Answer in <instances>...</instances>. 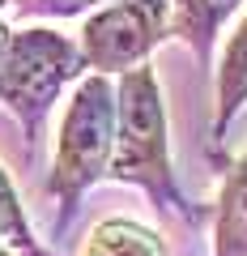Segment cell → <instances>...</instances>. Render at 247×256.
I'll use <instances>...</instances> for the list:
<instances>
[{"label":"cell","instance_id":"obj_1","mask_svg":"<svg viewBox=\"0 0 247 256\" xmlns=\"http://www.w3.org/2000/svg\"><path fill=\"white\" fill-rule=\"evenodd\" d=\"M107 180L132 184L154 201V210L175 214L179 222H201L205 210H196L183 196L171 166V128H166L162 86L149 64L128 68L115 82V154H111Z\"/></svg>","mask_w":247,"mask_h":256},{"label":"cell","instance_id":"obj_2","mask_svg":"<svg viewBox=\"0 0 247 256\" xmlns=\"http://www.w3.org/2000/svg\"><path fill=\"white\" fill-rule=\"evenodd\" d=\"M111 154H115V82L90 73L77 82L64 120H60V132H55L51 175H47V196L55 201V239L73 226L85 192L98 180H107Z\"/></svg>","mask_w":247,"mask_h":256},{"label":"cell","instance_id":"obj_3","mask_svg":"<svg viewBox=\"0 0 247 256\" xmlns=\"http://www.w3.org/2000/svg\"><path fill=\"white\" fill-rule=\"evenodd\" d=\"M85 56L81 43L51 26H21L13 30L4 64H0V107L21 124L26 150L34 154L51 107L73 82H81Z\"/></svg>","mask_w":247,"mask_h":256},{"label":"cell","instance_id":"obj_4","mask_svg":"<svg viewBox=\"0 0 247 256\" xmlns=\"http://www.w3.org/2000/svg\"><path fill=\"white\" fill-rule=\"evenodd\" d=\"M171 38V0H107L81 26L85 68L102 77H124L149 64L158 43Z\"/></svg>","mask_w":247,"mask_h":256},{"label":"cell","instance_id":"obj_5","mask_svg":"<svg viewBox=\"0 0 247 256\" xmlns=\"http://www.w3.org/2000/svg\"><path fill=\"white\" fill-rule=\"evenodd\" d=\"M239 9H243V0H171V38L188 43L196 64L209 68L213 47Z\"/></svg>","mask_w":247,"mask_h":256},{"label":"cell","instance_id":"obj_6","mask_svg":"<svg viewBox=\"0 0 247 256\" xmlns=\"http://www.w3.org/2000/svg\"><path fill=\"white\" fill-rule=\"evenodd\" d=\"M213 82H218V102H213V150H222L235 116L247 107V13L239 18L235 34L226 38L218 56V68H213Z\"/></svg>","mask_w":247,"mask_h":256},{"label":"cell","instance_id":"obj_7","mask_svg":"<svg viewBox=\"0 0 247 256\" xmlns=\"http://www.w3.org/2000/svg\"><path fill=\"white\" fill-rule=\"evenodd\" d=\"M213 256H247V150L226 166L213 201Z\"/></svg>","mask_w":247,"mask_h":256},{"label":"cell","instance_id":"obj_8","mask_svg":"<svg viewBox=\"0 0 247 256\" xmlns=\"http://www.w3.org/2000/svg\"><path fill=\"white\" fill-rule=\"evenodd\" d=\"M81 256H166V244L154 226L137 218H102L90 230Z\"/></svg>","mask_w":247,"mask_h":256},{"label":"cell","instance_id":"obj_9","mask_svg":"<svg viewBox=\"0 0 247 256\" xmlns=\"http://www.w3.org/2000/svg\"><path fill=\"white\" fill-rule=\"evenodd\" d=\"M0 244L13 248L17 256H55L51 248L34 235L26 210H21V196H17V188H13V180H9L4 166H0Z\"/></svg>","mask_w":247,"mask_h":256},{"label":"cell","instance_id":"obj_10","mask_svg":"<svg viewBox=\"0 0 247 256\" xmlns=\"http://www.w3.org/2000/svg\"><path fill=\"white\" fill-rule=\"evenodd\" d=\"M107 0H9V9L17 18H90L94 9H102Z\"/></svg>","mask_w":247,"mask_h":256},{"label":"cell","instance_id":"obj_11","mask_svg":"<svg viewBox=\"0 0 247 256\" xmlns=\"http://www.w3.org/2000/svg\"><path fill=\"white\" fill-rule=\"evenodd\" d=\"M9 38H13V30L0 22V64H4V52H9Z\"/></svg>","mask_w":247,"mask_h":256},{"label":"cell","instance_id":"obj_12","mask_svg":"<svg viewBox=\"0 0 247 256\" xmlns=\"http://www.w3.org/2000/svg\"><path fill=\"white\" fill-rule=\"evenodd\" d=\"M0 256H17V252H13V248H4V244H0Z\"/></svg>","mask_w":247,"mask_h":256},{"label":"cell","instance_id":"obj_13","mask_svg":"<svg viewBox=\"0 0 247 256\" xmlns=\"http://www.w3.org/2000/svg\"><path fill=\"white\" fill-rule=\"evenodd\" d=\"M4 4H9V0H0V9H4Z\"/></svg>","mask_w":247,"mask_h":256}]
</instances>
